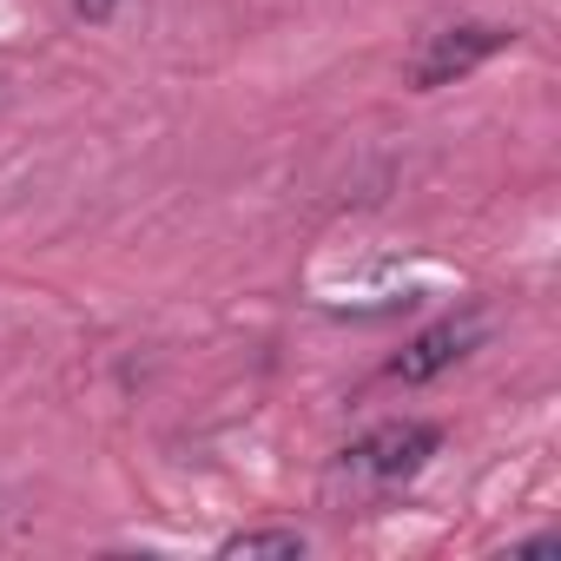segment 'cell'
Listing matches in <instances>:
<instances>
[{
  "label": "cell",
  "instance_id": "obj_4",
  "mask_svg": "<svg viewBox=\"0 0 561 561\" xmlns=\"http://www.w3.org/2000/svg\"><path fill=\"white\" fill-rule=\"evenodd\" d=\"M311 541L298 535V528H244V535H225L218 541V561H264V554H285V561H298Z\"/></svg>",
  "mask_w": 561,
  "mask_h": 561
},
{
  "label": "cell",
  "instance_id": "obj_1",
  "mask_svg": "<svg viewBox=\"0 0 561 561\" xmlns=\"http://www.w3.org/2000/svg\"><path fill=\"white\" fill-rule=\"evenodd\" d=\"M436 443L443 436L430 423H377L370 436H357L344 449V476L351 482H370V489H397V482H410L436 456Z\"/></svg>",
  "mask_w": 561,
  "mask_h": 561
},
{
  "label": "cell",
  "instance_id": "obj_5",
  "mask_svg": "<svg viewBox=\"0 0 561 561\" xmlns=\"http://www.w3.org/2000/svg\"><path fill=\"white\" fill-rule=\"evenodd\" d=\"M73 8H80V14H87V21H106V14H113V8H119V0H73Z\"/></svg>",
  "mask_w": 561,
  "mask_h": 561
},
{
  "label": "cell",
  "instance_id": "obj_3",
  "mask_svg": "<svg viewBox=\"0 0 561 561\" xmlns=\"http://www.w3.org/2000/svg\"><path fill=\"white\" fill-rule=\"evenodd\" d=\"M508 47V34L502 27H443L430 47H423V60H416V87L430 93V87H449V80H462V73H476L489 54H502Z\"/></svg>",
  "mask_w": 561,
  "mask_h": 561
},
{
  "label": "cell",
  "instance_id": "obj_2",
  "mask_svg": "<svg viewBox=\"0 0 561 561\" xmlns=\"http://www.w3.org/2000/svg\"><path fill=\"white\" fill-rule=\"evenodd\" d=\"M476 344H482V318H476V311L443 318V324H430L423 337L403 344V357L390 364V377H403V383H430V377H443L449 364H462Z\"/></svg>",
  "mask_w": 561,
  "mask_h": 561
}]
</instances>
